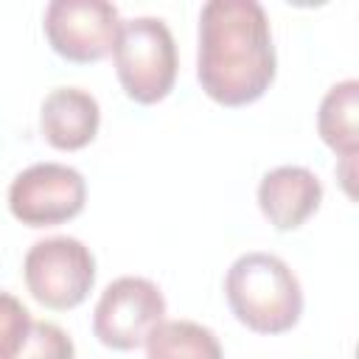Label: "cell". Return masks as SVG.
Returning a JSON list of instances; mask_svg holds the SVG:
<instances>
[{"label":"cell","instance_id":"1","mask_svg":"<svg viewBox=\"0 0 359 359\" xmlns=\"http://www.w3.org/2000/svg\"><path fill=\"white\" fill-rule=\"evenodd\" d=\"M269 17L255 0H210L199 11L196 79L222 107H247L275 81Z\"/></svg>","mask_w":359,"mask_h":359},{"label":"cell","instance_id":"2","mask_svg":"<svg viewBox=\"0 0 359 359\" xmlns=\"http://www.w3.org/2000/svg\"><path fill=\"white\" fill-rule=\"evenodd\" d=\"M224 297L236 320L255 334H283L303 314L300 280L272 252L238 255L227 269Z\"/></svg>","mask_w":359,"mask_h":359},{"label":"cell","instance_id":"3","mask_svg":"<svg viewBox=\"0 0 359 359\" xmlns=\"http://www.w3.org/2000/svg\"><path fill=\"white\" fill-rule=\"evenodd\" d=\"M112 56L118 81L135 104H157L171 93L177 81V45L160 17L123 20Z\"/></svg>","mask_w":359,"mask_h":359},{"label":"cell","instance_id":"4","mask_svg":"<svg viewBox=\"0 0 359 359\" xmlns=\"http://www.w3.org/2000/svg\"><path fill=\"white\" fill-rule=\"evenodd\" d=\"M25 286L36 303L53 311H67L84 303L95 283V258L90 247L73 236H50L25 252Z\"/></svg>","mask_w":359,"mask_h":359},{"label":"cell","instance_id":"5","mask_svg":"<svg viewBox=\"0 0 359 359\" xmlns=\"http://www.w3.org/2000/svg\"><path fill=\"white\" fill-rule=\"evenodd\" d=\"M165 320V297L157 283L137 275L112 280L93 311V334L112 351H135Z\"/></svg>","mask_w":359,"mask_h":359},{"label":"cell","instance_id":"6","mask_svg":"<svg viewBox=\"0 0 359 359\" xmlns=\"http://www.w3.org/2000/svg\"><path fill=\"white\" fill-rule=\"evenodd\" d=\"M87 182L62 163H36L20 171L8 188V210L28 227H53L84 210Z\"/></svg>","mask_w":359,"mask_h":359},{"label":"cell","instance_id":"7","mask_svg":"<svg viewBox=\"0 0 359 359\" xmlns=\"http://www.w3.org/2000/svg\"><path fill=\"white\" fill-rule=\"evenodd\" d=\"M121 22L118 8L104 0H53L42 17L53 53L76 65H90L112 53Z\"/></svg>","mask_w":359,"mask_h":359},{"label":"cell","instance_id":"8","mask_svg":"<svg viewBox=\"0 0 359 359\" xmlns=\"http://www.w3.org/2000/svg\"><path fill=\"white\" fill-rule=\"evenodd\" d=\"M323 182L306 165H278L258 182V208L275 230H297L317 213Z\"/></svg>","mask_w":359,"mask_h":359},{"label":"cell","instance_id":"9","mask_svg":"<svg viewBox=\"0 0 359 359\" xmlns=\"http://www.w3.org/2000/svg\"><path fill=\"white\" fill-rule=\"evenodd\" d=\"M101 107L81 87H56L45 95L39 109V129L59 151H79L98 135Z\"/></svg>","mask_w":359,"mask_h":359},{"label":"cell","instance_id":"10","mask_svg":"<svg viewBox=\"0 0 359 359\" xmlns=\"http://www.w3.org/2000/svg\"><path fill=\"white\" fill-rule=\"evenodd\" d=\"M359 81L345 79L334 84L317 109V132L323 143L342 160H356L359 151Z\"/></svg>","mask_w":359,"mask_h":359},{"label":"cell","instance_id":"11","mask_svg":"<svg viewBox=\"0 0 359 359\" xmlns=\"http://www.w3.org/2000/svg\"><path fill=\"white\" fill-rule=\"evenodd\" d=\"M146 359H224L216 334L194 320H163L146 342Z\"/></svg>","mask_w":359,"mask_h":359},{"label":"cell","instance_id":"12","mask_svg":"<svg viewBox=\"0 0 359 359\" xmlns=\"http://www.w3.org/2000/svg\"><path fill=\"white\" fill-rule=\"evenodd\" d=\"M73 353H76L73 339L59 325L34 320L28 339L22 342V348L14 359H73Z\"/></svg>","mask_w":359,"mask_h":359},{"label":"cell","instance_id":"13","mask_svg":"<svg viewBox=\"0 0 359 359\" xmlns=\"http://www.w3.org/2000/svg\"><path fill=\"white\" fill-rule=\"evenodd\" d=\"M34 325L31 311L8 292H0V359H14Z\"/></svg>","mask_w":359,"mask_h":359}]
</instances>
